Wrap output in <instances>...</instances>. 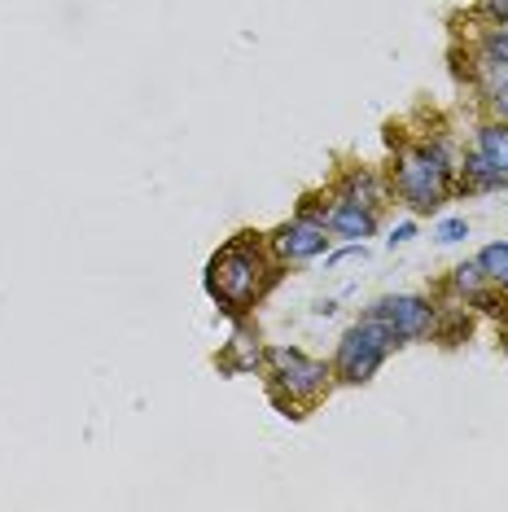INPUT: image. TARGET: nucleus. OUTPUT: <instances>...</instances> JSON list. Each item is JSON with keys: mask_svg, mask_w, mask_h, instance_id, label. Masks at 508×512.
I'll return each instance as SVG.
<instances>
[{"mask_svg": "<svg viewBox=\"0 0 508 512\" xmlns=\"http://www.w3.org/2000/svg\"><path fill=\"white\" fill-rule=\"evenodd\" d=\"M395 342H399V337L390 333V324L368 311V316L342 337V346H338V372H342L346 381H368L381 368V359H386V351Z\"/></svg>", "mask_w": 508, "mask_h": 512, "instance_id": "obj_1", "label": "nucleus"}, {"mask_svg": "<svg viewBox=\"0 0 508 512\" xmlns=\"http://www.w3.org/2000/svg\"><path fill=\"white\" fill-rule=\"evenodd\" d=\"M259 281H263V263L250 246H228L211 263V294L219 302H228L233 311L250 307L254 294H259Z\"/></svg>", "mask_w": 508, "mask_h": 512, "instance_id": "obj_2", "label": "nucleus"}, {"mask_svg": "<svg viewBox=\"0 0 508 512\" xmlns=\"http://www.w3.org/2000/svg\"><path fill=\"white\" fill-rule=\"evenodd\" d=\"M399 193L408 197L412 206H421V211L443 202V193H447L443 154H438V149H408L399 162Z\"/></svg>", "mask_w": 508, "mask_h": 512, "instance_id": "obj_3", "label": "nucleus"}, {"mask_svg": "<svg viewBox=\"0 0 508 512\" xmlns=\"http://www.w3.org/2000/svg\"><path fill=\"white\" fill-rule=\"evenodd\" d=\"M268 364H272V372H276V381L290 390V399H316V394L325 390V381H329L325 364L307 359L303 351H290V346H272V351H268Z\"/></svg>", "mask_w": 508, "mask_h": 512, "instance_id": "obj_4", "label": "nucleus"}, {"mask_svg": "<svg viewBox=\"0 0 508 512\" xmlns=\"http://www.w3.org/2000/svg\"><path fill=\"white\" fill-rule=\"evenodd\" d=\"M373 316H381L390 324V333L395 337H421V333H430V324H434V311H430V302H421V298H386V302H377L373 307Z\"/></svg>", "mask_w": 508, "mask_h": 512, "instance_id": "obj_5", "label": "nucleus"}, {"mask_svg": "<svg viewBox=\"0 0 508 512\" xmlns=\"http://www.w3.org/2000/svg\"><path fill=\"white\" fill-rule=\"evenodd\" d=\"M276 250H281L285 259H311V254L325 250V228L311 224V219H298V224L276 232Z\"/></svg>", "mask_w": 508, "mask_h": 512, "instance_id": "obj_6", "label": "nucleus"}, {"mask_svg": "<svg viewBox=\"0 0 508 512\" xmlns=\"http://www.w3.org/2000/svg\"><path fill=\"white\" fill-rule=\"evenodd\" d=\"M478 158L508 180V127H487V132L478 136Z\"/></svg>", "mask_w": 508, "mask_h": 512, "instance_id": "obj_7", "label": "nucleus"}, {"mask_svg": "<svg viewBox=\"0 0 508 512\" xmlns=\"http://www.w3.org/2000/svg\"><path fill=\"white\" fill-rule=\"evenodd\" d=\"M329 224H333V232H342V237H368V232H373V215L360 211V202H342Z\"/></svg>", "mask_w": 508, "mask_h": 512, "instance_id": "obj_8", "label": "nucleus"}, {"mask_svg": "<svg viewBox=\"0 0 508 512\" xmlns=\"http://www.w3.org/2000/svg\"><path fill=\"white\" fill-rule=\"evenodd\" d=\"M478 267L491 276V281L508 285V246H487L482 250V259H478Z\"/></svg>", "mask_w": 508, "mask_h": 512, "instance_id": "obj_9", "label": "nucleus"}, {"mask_svg": "<svg viewBox=\"0 0 508 512\" xmlns=\"http://www.w3.org/2000/svg\"><path fill=\"white\" fill-rule=\"evenodd\" d=\"M460 237H469L465 219H443V224H438V241H460Z\"/></svg>", "mask_w": 508, "mask_h": 512, "instance_id": "obj_10", "label": "nucleus"}, {"mask_svg": "<svg viewBox=\"0 0 508 512\" xmlns=\"http://www.w3.org/2000/svg\"><path fill=\"white\" fill-rule=\"evenodd\" d=\"M487 53L495 57V62H508V36H504V31H500V36H491V40H487Z\"/></svg>", "mask_w": 508, "mask_h": 512, "instance_id": "obj_11", "label": "nucleus"}, {"mask_svg": "<svg viewBox=\"0 0 508 512\" xmlns=\"http://www.w3.org/2000/svg\"><path fill=\"white\" fill-rule=\"evenodd\" d=\"M478 276H482L478 263H473V267H460V272H456V285H460V289H473V285H478Z\"/></svg>", "mask_w": 508, "mask_h": 512, "instance_id": "obj_12", "label": "nucleus"}, {"mask_svg": "<svg viewBox=\"0 0 508 512\" xmlns=\"http://www.w3.org/2000/svg\"><path fill=\"white\" fill-rule=\"evenodd\" d=\"M495 106H500V114H508V79L495 88Z\"/></svg>", "mask_w": 508, "mask_h": 512, "instance_id": "obj_13", "label": "nucleus"}, {"mask_svg": "<svg viewBox=\"0 0 508 512\" xmlns=\"http://www.w3.org/2000/svg\"><path fill=\"white\" fill-rule=\"evenodd\" d=\"M412 237V224H403V228H395V237H390V246H403V241Z\"/></svg>", "mask_w": 508, "mask_h": 512, "instance_id": "obj_14", "label": "nucleus"}, {"mask_svg": "<svg viewBox=\"0 0 508 512\" xmlns=\"http://www.w3.org/2000/svg\"><path fill=\"white\" fill-rule=\"evenodd\" d=\"M487 9L495 18H508V0H487Z\"/></svg>", "mask_w": 508, "mask_h": 512, "instance_id": "obj_15", "label": "nucleus"}]
</instances>
